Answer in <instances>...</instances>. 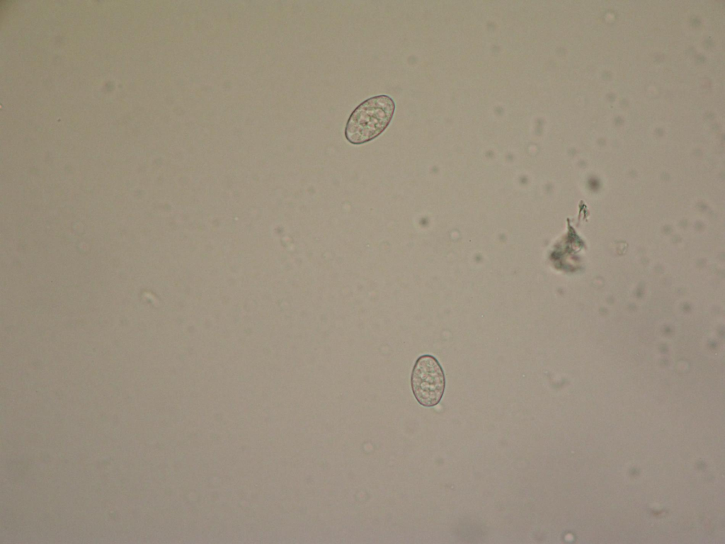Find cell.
Segmentation results:
<instances>
[{"label": "cell", "mask_w": 725, "mask_h": 544, "mask_svg": "<svg viewBox=\"0 0 725 544\" xmlns=\"http://www.w3.org/2000/svg\"><path fill=\"white\" fill-rule=\"evenodd\" d=\"M395 103L387 95L369 98L352 112L346 125L345 136L353 144L370 142L381 135L394 116Z\"/></svg>", "instance_id": "obj_1"}, {"label": "cell", "mask_w": 725, "mask_h": 544, "mask_svg": "<svg viewBox=\"0 0 725 544\" xmlns=\"http://www.w3.org/2000/svg\"><path fill=\"white\" fill-rule=\"evenodd\" d=\"M411 386L421 405L432 407L440 402L445 392V377L434 356L425 354L417 358L411 372Z\"/></svg>", "instance_id": "obj_2"}]
</instances>
